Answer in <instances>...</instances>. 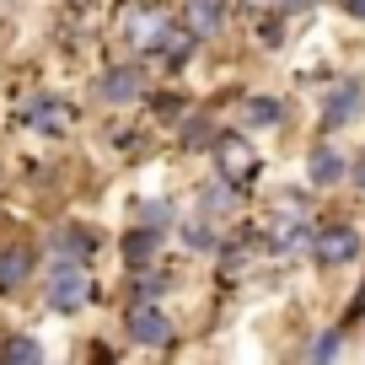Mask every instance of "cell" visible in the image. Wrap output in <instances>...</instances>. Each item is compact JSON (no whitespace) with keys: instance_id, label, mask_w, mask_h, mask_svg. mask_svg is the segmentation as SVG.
Segmentation results:
<instances>
[{"instance_id":"obj_1","label":"cell","mask_w":365,"mask_h":365,"mask_svg":"<svg viewBox=\"0 0 365 365\" xmlns=\"http://www.w3.org/2000/svg\"><path fill=\"white\" fill-rule=\"evenodd\" d=\"M22 124L38 129V135H65V129L76 124V108H70L65 97H27Z\"/></svg>"},{"instance_id":"obj_2","label":"cell","mask_w":365,"mask_h":365,"mask_svg":"<svg viewBox=\"0 0 365 365\" xmlns=\"http://www.w3.org/2000/svg\"><path fill=\"white\" fill-rule=\"evenodd\" d=\"M215 167L226 182H247L252 172H258V156H252V145L242 135H220L215 140Z\"/></svg>"},{"instance_id":"obj_3","label":"cell","mask_w":365,"mask_h":365,"mask_svg":"<svg viewBox=\"0 0 365 365\" xmlns=\"http://www.w3.org/2000/svg\"><path fill=\"white\" fill-rule=\"evenodd\" d=\"M86 274L76 269V263H59L54 274H48V307L54 312H81L86 307Z\"/></svg>"},{"instance_id":"obj_4","label":"cell","mask_w":365,"mask_h":365,"mask_svg":"<svg viewBox=\"0 0 365 365\" xmlns=\"http://www.w3.org/2000/svg\"><path fill=\"white\" fill-rule=\"evenodd\" d=\"M124 328H129V339H135V344H156V349L172 339V322L161 317V312L150 307V301H135V307H129Z\"/></svg>"},{"instance_id":"obj_5","label":"cell","mask_w":365,"mask_h":365,"mask_svg":"<svg viewBox=\"0 0 365 365\" xmlns=\"http://www.w3.org/2000/svg\"><path fill=\"white\" fill-rule=\"evenodd\" d=\"M360 103H365L360 81H339V86H333L328 97H322V124H328V129H339V124H354Z\"/></svg>"},{"instance_id":"obj_6","label":"cell","mask_w":365,"mask_h":365,"mask_svg":"<svg viewBox=\"0 0 365 365\" xmlns=\"http://www.w3.org/2000/svg\"><path fill=\"white\" fill-rule=\"evenodd\" d=\"M307 215H301V205L296 199H285V205H279V215H274V231H269V242L279 252H296V247H307Z\"/></svg>"},{"instance_id":"obj_7","label":"cell","mask_w":365,"mask_h":365,"mask_svg":"<svg viewBox=\"0 0 365 365\" xmlns=\"http://www.w3.org/2000/svg\"><path fill=\"white\" fill-rule=\"evenodd\" d=\"M317 258L322 263H354V258H360V231H354V226L317 231Z\"/></svg>"},{"instance_id":"obj_8","label":"cell","mask_w":365,"mask_h":365,"mask_svg":"<svg viewBox=\"0 0 365 365\" xmlns=\"http://www.w3.org/2000/svg\"><path fill=\"white\" fill-rule=\"evenodd\" d=\"M307 172H312V182H317V188H333V182H344V172H349V167H344V156H339L333 145H317V150L307 156Z\"/></svg>"},{"instance_id":"obj_9","label":"cell","mask_w":365,"mask_h":365,"mask_svg":"<svg viewBox=\"0 0 365 365\" xmlns=\"http://www.w3.org/2000/svg\"><path fill=\"white\" fill-rule=\"evenodd\" d=\"M97 97H103V103H135L140 97V76L135 70H108V76L97 81Z\"/></svg>"},{"instance_id":"obj_10","label":"cell","mask_w":365,"mask_h":365,"mask_svg":"<svg viewBox=\"0 0 365 365\" xmlns=\"http://www.w3.org/2000/svg\"><path fill=\"white\" fill-rule=\"evenodd\" d=\"M220 22H226V6H220V0H188V33L194 38L220 33Z\"/></svg>"},{"instance_id":"obj_11","label":"cell","mask_w":365,"mask_h":365,"mask_svg":"<svg viewBox=\"0 0 365 365\" xmlns=\"http://www.w3.org/2000/svg\"><path fill=\"white\" fill-rule=\"evenodd\" d=\"M33 269V247H0V290H16Z\"/></svg>"},{"instance_id":"obj_12","label":"cell","mask_w":365,"mask_h":365,"mask_svg":"<svg viewBox=\"0 0 365 365\" xmlns=\"http://www.w3.org/2000/svg\"><path fill=\"white\" fill-rule=\"evenodd\" d=\"M279 118H285V108L274 103V97H247V103H242V124L247 129H274Z\"/></svg>"},{"instance_id":"obj_13","label":"cell","mask_w":365,"mask_h":365,"mask_svg":"<svg viewBox=\"0 0 365 365\" xmlns=\"http://www.w3.org/2000/svg\"><path fill=\"white\" fill-rule=\"evenodd\" d=\"M6 360H11V365H38V360H43V344L27 339V333H16V339H6Z\"/></svg>"},{"instance_id":"obj_14","label":"cell","mask_w":365,"mask_h":365,"mask_svg":"<svg viewBox=\"0 0 365 365\" xmlns=\"http://www.w3.org/2000/svg\"><path fill=\"white\" fill-rule=\"evenodd\" d=\"M150 252H156V237H150L145 226H140V231H129V237H124V258H129V263H145Z\"/></svg>"},{"instance_id":"obj_15","label":"cell","mask_w":365,"mask_h":365,"mask_svg":"<svg viewBox=\"0 0 365 365\" xmlns=\"http://www.w3.org/2000/svg\"><path fill=\"white\" fill-rule=\"evenodd\" d=\"M182 237L194 242L199 252H210V247H215V231H210V220H188V226H182Z\"/></svg>"},{"instance_id":"obj_16","label":"cell","mask_w":365,"mask_h":365,"mask_svg":"<svg viewBox=\"0 0 365 365\" xmlns=\"http://www.w3.org/2000/svg\"><path fill=\"white\" fill-rule=\"evenodd\" d=\"M140 220H145V226H167V220H172V205H161V199H150V205H140Z\"/></svg>"},{"instance_id":"obj_17","label":"cell","mask_w":365,"mask_h":365,"mask_svg":"<svg viewBox=\"0 0 365 365\" xmlns=\"http://www.w3.org/2000/svg\"><path fill=\"white\" fill-rule=\"evenodd\" d=\"M312 360H333V354H339V333H322V339H312Z\"/></svg>"},{"instance_id":"obj_18","label":"cell","mask_w":365,"mask_h":365,"mask_svg":"<svg viewBox=\"0 0 365 365\" xmlns=\"http://www.w3.org/2000/svg\"><path fill=\"white\" fill-rule=\"evenodd\" d=\"M59 242H65V252H76V258H81V252H86V231H65V237H59Z\"/></svg>"},{"instance_id":"obj_19","label":"cell","mask_w":365,"mask_h":365,"mask_svg":"<svg viewBox=\"0 0 365 365\" xmlns=\"http://www.w3.org/2000/svg\"><path fill=\"white\" fill-rule=\"evenodd\" d=\"M344 11H349V16H365V0H344Z\"/></svg>"},{"instance_id":"obj_20","label":"cell","mask_w":365,"mask_h":365,"mask_svg":"<svg viewBox=\"0 0 365 365\" xmlns=\"http://www.w3.org/2000/svg\"><path fill=\"white\" fill-rule=\"evenodd\" d=\"M354 182H360V188H365V161H360V167H354Z\"/></svg>"}]
</instances>
